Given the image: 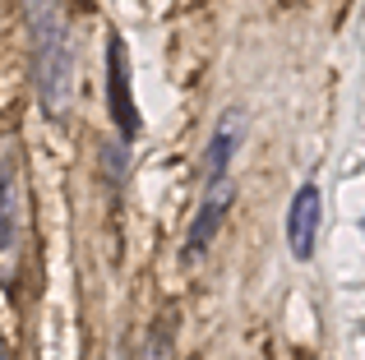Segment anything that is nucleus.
Masks as SVG:
<instances>
[{"label": "nucleus", "instance_id": "f257e3e1", "mask_svg": "<svg viewBox=\"0 0 365 360\" xmlns=\"http://www.w3.org/2000/svg\"><path fill=\"white\" fill-rule=\"evenodd\" d=\"M33 23H37V88L51 116L70 107V42H65L61 9L51 0H33Z\"/></svg>", "mask_w": 365, "mask_h": 360}, {"label": "nucleus", "instance_id": "f03ea898", "mask_svg": "<svg viewBox=\"0 0 365 360\" xmlns=\"http://www.w3.org/2000/svg\"><path fill=\"white\" fill-rule=\"evenodd\" d=\"M319 222H324V198L314 185H301L287 208V245H292L296 259H310L314 254V235H319Z\"/></svg>", "mask_w": 365, "mask_h": 360}, {"label": "nucleus", "instance_id": "7ed1b4c3", "mask_svg": "<svg viewBox=\"0 0 365 360\" xmlns=\"http://www.w3.org/2000/svg\"><path fill=\"white\" fill-rule=\"evenodd\" d=\"M232 180H213V185H204V203H199V213H195V222H190V240H185V250H190V259H199V254L213 245V235H217V226H222V217H227V208H232Z\"/></svg>", "mask_w": 365, "mask_h": 360}, {"label": "nucleus", "instance_id": "20e7f679", "mask_svg": "<svg viewBox=\"0 0 365 360\" xmlns=\"http://www.w3.org/2000/svg\"><path fill=\"white\" fill-rule=\"evenodd\" d=\"M14 250H19V180L5 153L0 157V259H5V268L14 263Z\"/></svg>", "mask_w": 365, "mask_h": 360}, {"label": "nucleus", "instance_id": "39448f33", "mask_svg": "<svg viewBox=\"0 0 365 360\" xmlns=\"http://www.w3.org/2000/svg\"><path fill=\"white\" fill-rule=\"evenodd\" d=\"M107 51H111V116H116V125L125 129V139H134V129H139V116H134L130 88H125V60H120V37H111V42H107Z\"/></svg>", "mask_w": 365, "mask_h": 360}, {"label": "nucleus", "instance_id": "423d86ee", "mask_svg": "<svg viewBox=\"0 0 365 360\" xmlns=\"http://www.w3.org/2000/svg\"><path fill=\"white\" fill-rule=\"evenodd\" d=\"M134 360H171V328H153Z\"/></svg>", "mask_w": 365, "mask_h": 360}]
</instances>
